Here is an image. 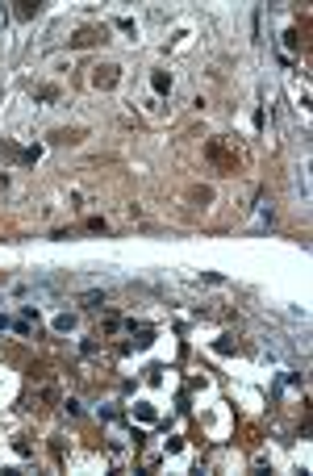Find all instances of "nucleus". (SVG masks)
<instances>
[{
	"mask_svg": "<svg viewBox=\"0 0 313 476\" xmlns=\"http://www.w3.org/2000/svg\"><path fill=\"white\" fill-rule=\"evenodd\" d=\"M92 84H96V88H113V84H117V67H96Z\"/></svg>",
	"mask_w": 313,
	"mask_h": 476,
	"instance_id": "obj_1",
	"label": "nucleus"
}]
</instances>
